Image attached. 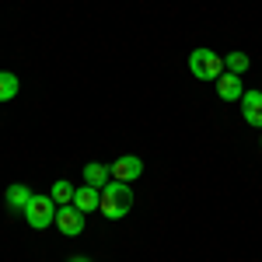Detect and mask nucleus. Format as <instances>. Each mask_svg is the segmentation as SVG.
Here are the masks:
<instances>
[{"label":"nucleus","mask_w":262,"mask_h":262,"mask_svg":"<svg viewBox=\"0 0 262 262\" xmlns=\"http://www.w3.org/2000/svg\"><path fill=\"white\" fill-rule=\"evenodd\" d=\"M101 217H108V221H122L129 210H133V189H129V182H108L105 189H101V203H98Z\"/></svg>","instance_id":"nucleus-1"},{"label":"nucleus","mask_w":262,"mask_h":262,"mask_svg":"<svg viewBox=\"0 0 262 262\" xmlns=\"http://www.w3.org/2000/svg\"><path fill=\"white\" fill-rule=\"evenodd\" d=\"M189 70H192V77H200V81H217L224 74V56L213 53V49H192V53H189Z\"/></svg>","instance_id":"nucleus-2"},{"label":"nucleus","mask_w":262,"mask_h":262,"mask_svg":"<svg viewBox=\"0 0 262 262\" xmlns=\"http://www.w3.org/2000/svg\"><path fill=\"white\" fill-rule=\"evenodd\" d=\"M56 203H53V196H32L28 200V206L21 210L25 213V221H28V227H35V231H42V227H49V224H56Z\"/></svg>","instance_id":"nucleus-3"},{"label":"nucleus","mask_w":262,"mask_h":262,"mask_svg":"<svg viewBox=\"0 0 262 262\" xmlns=\"http://www.w3.org/2000/svg\"><path fill=\"white\" fill-rule=\"evenodd\" d=\"M84 217H88V213H81L74 203H70V206H60V210H56V227H60L67 238H77L84 231Z\"/></svg>","instance_id":"nucleus-4"},{"label":"nucleus","mask_w":262,"mask_h":262,"mask_svg":"<svg viewBox=\"0 0 262 262\" xmlns=\"http://www.w3.org/2000/svg\"><path fill=\"white\" fill-rule=\"evenodd\" d=\"M108 168H112V179L116 182H137L143 175V161L137 154H122L119 161H112Z\"/></svg>","instance_id":"nucleus-5"},{"label":"nucleus","mask_w":262,"mask_h":262,"mask_svg":"<svg viewBox=\"0 0 262 262\" xmlns=\"http://www.w3.org/2000/svg\"><path fill=\"white\" fill-rule=\"evenodd\" d=\"M238 105H242V119L248 126L262 129V91H245Z\"/></svg>","instance_id":"nucleus-6"},{"label":"nucleus","mask_w":262,"mask_h":262,"mask_svg":"<svg viewBox=\"0 0 262 262\" xmlns=\"http://www.w3.org/2000/svg\"><path fill=\"white\" fill-rule=\"evenodd\" d=\"M217 95H221L224 101H231V105H234V101H242V95H245V88H242V77H238V74H231V70H224L221 77H217Z\"/></svg>","instance_id":"nucleus-7"},{"label":"nucleus","mask_w":262,"mask_h":262,"mask_svg":"<svg viewBox=\"0 0 262 262\" xmlns=\"http://www.w3.org/2000/svg\"><path fill=\"white\" fill-rule=\"evenodd\" d=\"M98 203H101V189L88 185V182L74 192V206H77L81 213H95V210H98Z\"/></svg>","instance_id":"nucleus-8"},{"label":"nucleus","mask_w":262,"mask_h":262,"mask_svg":"<svg viewBox=\"0 0 262 262\" xmlns=\"http://www.w3.org/2000/svg\"><path fill=\"white\" fill-rule=\"evenodd\" d=\"M32 196H35V192H32V189H28V185H25V182H14V185H11V189H7V192H4V203H7V206H11V210H25V206H28V200H32Z\"/></svg>","instance_id":"nucleus-9"},{"label":"nucleus","mask_w":262,"mask_h":262,"mask_svg":"<svg viewBox=\"0 0 262 262\" xmlns=\"http://www.w3.org/2000/svg\"><path fill=\"white\" fill-rule=\"evenodd\" d=\"M108 179H112V168L108 164H84V182L88 185H95V189H105L108 185Z\"/></svg>","instance_id":"nucleus-10"},{"label":"nucleus","mask_w":262,"mask_h":262,"mask_svg":"<svg viewBox=\"0 0 262 262\" xmlns=\"http://www.w3.org/2000/svg\"><path fill=\"white\" fill-rule=\"evenodd\" d=\"M74 192H77V185H70L67 179L53 182V189H49V196H53L56 206H70V203H74Z\"/></svg>","instance_id":"nucleus-11"},{"label":"nucleus","mask_w":262,"mask_h":262,"mask_svg":"<svg viewBox=\"0 0 262 262\" xmlns=\"http://www.w3.org/2000/svg\"><path fill=\"white\" fill-rule=\"evenodd\" d=\"M248 67H252V60H248V53H242V49H231V53L224 56V70H231V74H238V77H242Z\"/></svg>","instance_id":"nucleus-12"},{"label":"nucleus","mask_w":262,"mask_h":262,"mask_svg":"<svg viewBox=\"0 0 262 262\" xmlns=\"http://www.w3.org/2000/svg\"><path fill=\"white\" fill-rule=\"evenodd\" d=\"M18 77L11 74V70H0V101H11L14 95H18Z\"/></svg>","instance_id":"nucleus-13"},{"label":"nucleus","mask_w":262,"mask_h":262,"mask_svg":"<svg viewBox=\"0 0 262 262\" xmlns=\"http://www.w3.org/2000/svg\"><path fill=\"white\" fill-rule=\"evenodd\" d=\"M67 262H91V259H84V255H74V259H67Z\"/></svg>","instance_id":"nucleus-14"}]
</instances>
